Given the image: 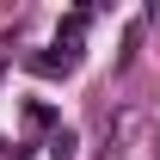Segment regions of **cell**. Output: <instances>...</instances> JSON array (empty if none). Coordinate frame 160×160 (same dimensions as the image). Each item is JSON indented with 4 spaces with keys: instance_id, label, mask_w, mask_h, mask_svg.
Segmentation results:
<instances>
[{
    "instance_id": "cell-1",
    "label": "cell",
    "mask_w": 160,
    "mask_h": 160,
    "mask_svg": "<svg viewBox=\"0 0 160 160\" xmlns=\"http://www.w3.org/2000/svg\"><path fill=\"white\" fill-rule=\"evenodd\" d=\"M148 19H154V12H136V19H129V31H123V49H117V68H129V62H136V49H142V31H148Z\"/></svg>"
},
{
    "instance_id": "cell-2",
    "label": "cell",
    "mask_w": 160,
    "mask_h": 160,
    "mask_svg": "<svg viewBox=\"0 0 160 160\" xmlns=\"http://www.w3.org/2000/svg\"><path fill=\"white\" fill-rule=\"evenodd\" d=\"M74 129H56V136H49V160H74Z\"/></svg>"
}]
</instances>
